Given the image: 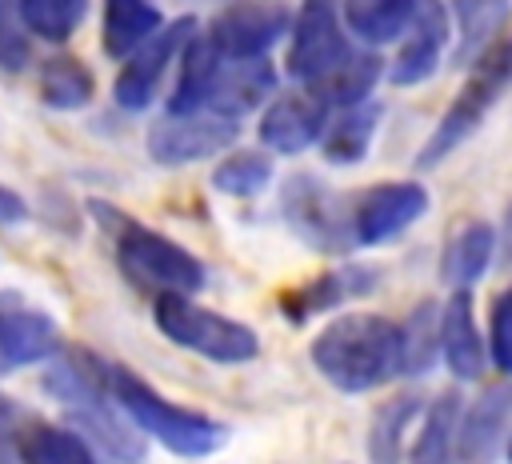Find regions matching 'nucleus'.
Listing matches in <instances>:
<instances>
[{
  "mask_svg": "<svg viewBox=\"0 0 512 464\" xmlns=\"http://www.w3.org/2000/svg\"><path fill=\"white\" fill-rule=\"evenodd\" d=\"M308 356L336 392H372L400 376V324L380 312L336 316L316 332Z\"/></svg>",
  "mask_w": 512,
  "mask_h": 464,
  "instance_id": "obj_1",
  "label": "nucleus"
},
{
  "mask_svg": "<svg viewBox=\"0 0 512 464\" xmlns=\"http://www.w3.org/2000/svg\"><path fill=\"white\" fill-rule=\"evenodd\" d=\"M112 396L144 436H152L156 444H164L168 452H176L184 460L212 456L228 440L220 420H212L196 408L172 404L168 396H160L148 380H140L124 364H112Z\"/></svg>",
  "mask_w": 512,
  "mask_h": 464,
  "instance_id": "obj_2",
  "label": "nucleus"
},
{
  "mask_svg": "<svg viewBox=\"0 0 512 464\" xmlns=\"http://www.w3.org/2000/svg\"><path fill=\"white\" fill-rule=\"evenodd\" d=\"M152 320L160 328L164 340L212 360V364H248L260 352V340L248 324L212 312L204 304H196L192 296L180 292H164L152 300Z\"/></svg>",
  "mask_w": 512,
  "mask_h": 464,
  "instance_id": "obj_3",
  "label": "nucleus"
},
{
  "mask_svg": "<svg viewBox=\"0 0 512 464\" xmlns=\"http://www.w3.org/2000/svg\"><path fill=\"white\" fill-rule=\"evenodd\" d=\"M112 244H116V260L124 268L128 280H136L140 288H152L156 296L164 292H180V296H192L204 288V264L176 240H168L164 232L148 228V224H136L128 216H116L112 212Z\"/></svg>",
  "mask_w": 512,
  "mask_h": 464,
  "instance_id": "obj_4",
  "label": "nucleus"
},
{
  "mask_svg": "<svg viewBox=\"0 0 512 464\" xmlns=\"http://www.w3.org/2000/svg\"><path fill=\"white\" fill-rule=\"evenodd\" d=\"M512 80V44H492L476 64H468V76L460 84V92L452 96V104L444 108L440 124L432 128L428 144L416 152V168H432L444 156H452L488 116V108L496 104V96L504 92V84Z\"/></svg>",
  "mask_w": 512,
  "mask_h": 464,
  "instance_id": "obj_5",
  "label": "nucleus"
},
{
  "mask_svg": "<svg viewBox=\"0 0 512 464\" xmlns=\"http://www.w3.org/2000/svg\"><path fill=\"white\" fill-rule=\"evenodd\" d=\"M352 56H356V48L348 40V28H344V16L336 12V4L304 0L292 20V40H288V56H284L288 76L304 88H316L332 72H340Z\"/></svg>",
  "mask_w": 512,
  "mask_h": 464,
  "instance_id": "obj_6",
  "label": "nucleus"
},
{
  "mask_svg": "<svg viewBox=\"0 0 512 464\" xmlns=\"http://www.w3.org/2000/svg\"><path fill=\"white\" fill-rule=\"evenodd\" d=\"M240 132V120L236 116H224V112H168L164 120L152 124L148 132V156L164 168H180V164H192V160H208L216 152H224Z\"/></svg>",
  "mask_w": 512,
  "mask_h": 464,
  "instance_id": "obj_7",
  "label": "nucleus"
},
{
  "mask_svg": "<svg viewBox=\"0 0 512 464\" xmlns=\"http://www.w3.org/2000/svg\"><path fill=\"white\" fill-rule=\"evenodd\" d=\"M280 208H284V220L292 224V232L320 252H336V248L356 244L352 212H344L336 204V196L316 176H292L280 192Z\"/></svg>",
  "mask_w": 512,
  "mask_h": 464,
  "instance_id": "obj_8",
  "label": "nucleus"
},
{
  "mask_svg": "<svg viewBox=\"0 0 512 464\" xmlns=\"http://www.w3.org/2000/svg\"><path fill=\"white\" fill-rule=\"evenodd\" d=\"M428 212V188L416 180H384L372 184L352 208V236L364 248L396 240Z\"/></svg>",
  "mask_w": 512,
  "mask_h": 464,
  "instance_id": "obj_9",
  "label": "nucleus"
},
{
  "mask_svg": "<svg viewBox=\"0 0 512 464\" xmlns=\"http://www.w3.org/2000/svg\"><path fill=\"white\" fill-rule=\"evenodd\" d=\"M192 36H196V20H192V16H180V20L164 24L152 40H144V44L124 60V68H120V76H116V88H112V92H116V104L128 108V112H140L144 104H152V96H156V88H160L168 64L188 48Z\"/></svg>",
  "mask_w": 512,
  "mask_h": 464,
  "instance_id": "obj_10",
  "label": "nucleus"
},
{
  "mask_svg": "<svg viewBox=\"0 0 512 464\" xmlns=\"http://www.w3.org/2000/svg\"><path fill=\"white\" fill-rule=\"evenodd\" d=\"M292 32V16L284 4H260V0H240L224 8L212 24L208 36L228 60H264L276 40Z\"/></svg>",
  "mask_w": 512,
  "mask_h": 464,
  "instance_id": "obj_11",
  "label": "nucleus"
},
{
  "mask_svg": "<svg viewBox=\"0 0 512 464\" xmlns=\"http://www.w3.org/2000/svg\"><path fill=\"white\" fill-rule=\"evenodd\" d=\"M328 120H332V108L312 88L280 92L260 112V144L280 156H296L324 140Z\"/></svg>",
  "mask_w": 512,
  "mask_h": 464,
  "instance_id": "obj_12",
  "label": "nucleus"
},
{
  "mask_svg": "<svg viewBox=\"0 0 512 464\" xmlns=\"http://www.w3.org/2000/svg\"><path fill=\"white\" fill-rule=\"evenodd\" d=\"M448 36H452V24H448V8L440 0H420V12L412 20V28L400 36V52L392 56V68H388V80L396 88H412V84H424L440 60H444V48H448Z\"/></svg>",
  "mask_w": 512,
  "mask_h": 464,
  "instance_id": "obj_13",
  "label": "nucleus"
},
{
  "mask_svg": "<svg viewBox=\"0 0 512 464\" xmlns=\"http://www.w3.org/2000/svg\"><path fill=\"white\" fill-rule=\"evenodd\" d=\"M60 352L56 320L40 308H32L20 292H0V364H36L52 360Z\"/></svg>",
  "mask_w": 512,
  "mask_h": 464,
  "instance_id": "obj_14",
  "label": "nucleus"
},
{
  "mask_svg": "<svg viewBox=\"0 0 512 464\" xmlns=\"http://www.w3.org/2000/svg\"><path fill=\"white\" fill-rule=\"evenodd\" d=\"M440 356L448 364V372L456 380H480L488 360V340L480 336L476 324V308H472V292L456 288L444 300V316H440Z\"/></svg>",
  "mask_w": 512,
  "mask_h": 464,
  "instance_id": "obj_15",
  "label": "nucleus"
},
{
  "mask_svg": "<svg viewBox=\"0 0 512 464\" xmlns=\"http://www.w3.org/2000/svg\"><path fill=\"white\" fill-rule=\"evenodd\" d=\"M512 432V384H488L476 392V400L460 412V432H456V456L464 464H480L496 452V444Z\"/></svg>",
  "mask_w": 512,
  "mask_h": 464,
  "instance_id": "obj_16",
  "label": "nucleus"
},
{
  "mask_svg": "<svg viewBox=\"0 0 512 464\" xmlns=\"http://www.w3.org/2000/svg\"><path fill=\"white\" fill-rule=\"evenodd\" d=\"M16 456L20 464H112L72 424H40V420L16 432Z\"/></svg>",
  "mask_w": 512,
  "mask_h": 464,
  "instance_id": "obj_17",
  "label": "nucleus"
},
{
  "mask_svg": "<svg viewBox=\"0 0 512 464\" xmlns=\"http://www.w3.org/2000/svg\"><path fill=\"white\" fill-rule=\"evenodd\" d=\"M224 68V52L212 44L208 32H196L188 40V48L180 52V72H176V88L168 100V112L184 116V112H204L216 88V76Z\"/></svg>",
  "mask_w": 512,
  "mask_h": 464,
  "instance_id": "obj_18",
  "label": "nucleus"
},
{
  "mask_svg": "<svg viewBox=\"0 0 512 464\" xmlns=\"http://www.w3.org/2000/svg\"><path fill=\"white\" fill-rule=\"evenodd\" d=\"M364 288H372V272H364V268H356V264H340V268H332V272H320L312 284L288 292V296H284V316H288L292 324H304L308 316L328 312V308H336V304L360 296Z\"/></svg>",
  "mask_w": 512,
  "mask_h": 464,
  "instance_id": "obj_19",
  "label": "nucleus"
},
{
  "mask_svg": "<svg viewBox=\"0 0 512 464\" xmlns=\"http://www.w3.org/2000/svg\"><path fill=\"white\" fill-rule=\"evenodd\" d=\"M428 408V400L420 392H396L388 396L376 412H372V424H368V460L372 464H400L404 460V436L408 428L416 424V416Z\"/></svg>",
  "mask_w": 512,
  "mask_h": 464,
  "instance_id": "obj_20",
  "label": "nucleus"
},
{
  "mask_svg": "<svg viewBox=\"0 0 512 464\" xmlns=\"http://www.w3.org/2000/svg\"><path fill=\"white\" fill-rule=\"evenodd\" d=\"M164 28V16L152 0H104V28L100 44L112 60H128L144 40Z\"/></svg>",
  "mask_w": 512,
  "mask_h": 464,
  "instance_id": "obj_21",
  "label": "nucleus"
},
{
  "mask_svg": "<svg viewBox=\"0 0 512 464\" xmlns=\"http://www.w3.org/2000/svg\"><path fill=\"white\" fill-rule=\"evenodd\" d=\"M492 252H496V228L492 224L472 220V224L456 228L452 240L440 252V276H444V284H452V292L456 288H472L488 272Z\"/></svg>",
  "mask_w": 512,
  "mask_h": 464,
  "instance_id": "obj_22",
  "label": "nucleus"
},
{
  "mask_svg": "<svg viewBox=\"0 0 512 464\" xmlns=\"http://www.w3.org/2000/svg\"><path fill=\"white\" fill-rule=\"evenodd\" d=\"M420 12V0H344V28L364 44L400 40Z\"/></svg>",
  "mask_w": 512,
  "mask_h": 464,
  "instance_id": "obj_23",
  "label": "nucleus"
},
{
  "mask_svg": "<svg viewBox=\"0 0 512 464\" xmlns=\"http://www.w3.org/2000/svg\"><path fill=\"white\" fill-rule=\"evenodd\" d=\"M376 124H380V104L376 100H360L352 108H340L328 128H324V140H320V152L328 164H360L372 148V136H376Z\"/></svg>",
  "mask_w": 512,
  "mask_h": 464,
  "instance_id": "obj_24",
  "label": "nucleus"
},
{
  "mask_svg": "<svg viewBox=\"0 0 512 464\" xmlns=\"http://www.w3.org/2000/svg\"><path fill=\"white\" fill-rule=\"evenodd\" d=\"M460 396L456 392H440L436 400H428L420 432L412 440L408 464H448L456 456V432H460Z\"/></svg>",
  "mask_w": 512,
  "mask_h": 464,
  "instance_id": "obj_25",
  "label": "nucleus"
},
{
  "mask_svg": "<svg viewBox=\"0 0 512 464\" xmlns=\"http://www.w3.org/2000/svg\"><path fill=\"white\" fill-rule=\"evenodd\" d=\"M440 316L444 304L432 296L412 304L400 320V376H424L440 356Z\"/></svg>",
  "mask_w": 512,
  "mask_h": 464,
  "instance_id": "obj_26",
  "label": "nucleus"
},
{
  "mask_svg": "<svg viewBox=\"0 0 512 464\" xmlns=\"http://www.w3.org/2000/svg\"><path fill=\"white\" fill-rule=\"evenodd\" d=\"M96 92V76L84 60L76 56H56L40 68V96L48 108L56 112H72V108H84Z\"/></svg>",
  "mask_w": 512,
  "mask_h": 464,
  "instance_id": "obj_27",
  "label": "nucleus"
},
{
  "mask_svg": "<svg viewBox=\"0 0 512 464\" xmlns=\"http://www.w3.org/2000/svg\"><path fill=\"white\" fill-rule=\"evenodd\" d=\"M508 16L504 0H456V20H460V52L456 60L476 64L492 44H496V28Z\"/></svg>",
  "mask_w": 512,
  "mask_h": 464,
  "instance_id": "obj_28",
  "label": "nucleus"
},
{
  "mask_svg": "<svg viewBox=\"0 0 512 464\" xmlns=\"http://www.w3.org/2000/svg\"><path fill=\"white\" fill-rule=\"evenodd\" d=\"M380 72H384V64H380V56H372V52H356L340 72H332L324 84H316L312 92L328 104V108H352V104H360V100H368V92L376 88V80H380Z\"/></svg>",
  "mask_w": 512,
  "mask_h": 464,
  "instance_id": "obj_29",
  "label": "nucleus"
},
{
  "mask_svg": "<svg viewBox=\"0 0 512 464\" xmlns=\"http://www.w3.org/2000/svg\"><path fill=\"white\" fill-rule=\"evenodd\" d=\"M84 8H88V0H16L20 24L36 40H48V44H64L80 28Z\"/></svg>",
  "mask_w": 512,
  "mask_h": 464,
  "instance_id": "obj_30",
  "label": "nucleus"
},
{
  "mask_svg": "<svg viewBox=\"0 0 512 464\" xmlns=\"http://www.w3.org/2000/svg\"><path fill=\"white\" fill-rule=\"evenodd\" d=\"M268 180H272V160L264 152H248V148L224 156L212 168V188L228 192V196H256L268 188Z\"/></svg>",
  "mask_w": 512,
  "mask_h": 464,
  "instance_id": "obj_31",
  "label": "nucleus"
},
{
  "mask_svg": "<svg viewBox=\"0 0 512 464\" xmlns=\"http://www.w3.org/2000/svg\"><path fill=\"white\" fill-rule=\"evenodd\" d=\"M488 360L512 376V284L488 308Z\"/></svg>",
  "mask_w": 512,
  "mask_h": 464,
  "instance_id": "obj_32",
  "label": "nucleus"
},
{
  "mask_svg": "<svg viewBox=\"0 0 512 464\" xmlns=\"http://www.w3.org/2000/svg\"><path fill=\"white\" fill-rule=\"evenodd\" d=\"M24 32H28V28L20 24V12L0 0V72L24 68V60H28V40H24Z\"/></svg>",
  "mask_w": 512,
  "mask_h": 464,
  "instance_id": "obj_33",
  "label": "nucleus"
},
{
  "mask_svg": "<svg viewBox=\"0 0 512 464\" xmlns=\"http://www.w3.org/2000/svg\"><path fill=\"white\" fill-rule=\"evenodd\" d=\"M24 216H28V204H24L12 188L0 184V224H16V220H24Z\"/></svg>",
  "mask_w": 512,
  "mask_h": 464,
  "instance_id": "obj_34",
  "label": "nucleus"
},
{
  "mask_svg": "<svg viewBox=\"0 0 512 464\" xmlns=\"http://www.w3.org/2000/svg\"><path fill=\"white\" fill-rule=\"evenodd\" d=\"M504 456H508V464H512V432H508V444H504Z\"/></svg>",
  "mask_w": 512,
  "mask_h": 464,
  "instance_id": "obj_35",
  "label": "nucleus"
},
{
  "mask_svg": "<svg viewBox=\"0 0 512 464\" xmlns=\"http://www.w3.org/2000/svg\"><path fill=\"white\" fill-rule=\"evenodd\" d=\"M508 44H512V40H508Z\"/></svg>",
  "mask_w": 512,
  "mask_h": 464,
  "instance_id": "obj_36",
  "label": "nucleus"
}]
</instances>
